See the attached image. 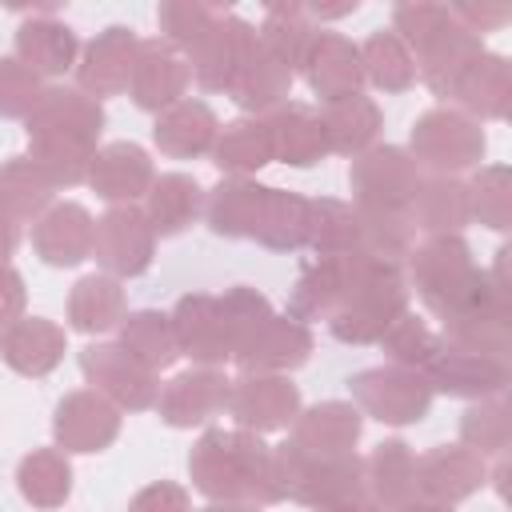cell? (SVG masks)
Masks as SVG:
<instances>
[{"mask_svg": "<svg viewBox=\"0 0 512 512\" xmlns=\"http://www.w3.org/2000/svg\"><path fill=\"white\" fill-rule=\"evenodd\" d=\"M56 432H60V440H68L72 448L92 452V448H100V444L112 440L116 416H112L100 400H92V396H72L68 404H60Z\"/></svg>", "mask_w": 512, "mask_h": 512, "instance_id": "18", "label": "cell"}, {"mask_svg": "<svg viewBox=\"0 0 512 512\" xmlns=\"http://www.w3.org/2000/svg\"><path fill=\"white\" fill-rule=\"evenodd\" d=\"M92 232L96 228L88 224V212L76 208V204H64V208H56L40 224L36 244H40V252H44L48 264H76L92 248Z\"/></svg>", "mask_w": 512, "mask_h": 512, "instance_id": "11", "label": "cell"}, {"mask_svg": "<svg viewBox=\"0 0 512 512\" xmlns=\"http://www.w3.org/2000/svg\"><path fill=\"white\" fill-rule=\"evenodd\" d=\"M212 128H216V120H212V112L204 104H180V108H172L156 124V144L168 148V152H176V156L200 152V148H208Z\"/></svg>", "mask_w": 512, "mask_h": 512, "instance_id": "23", "label": "cell"}, {"mask_svg": "<svg viewBox=\"0 0 512 512\" xmlns=\"http://www.w3.org/2000/svg\"><path fill=\"white\" fill-rule=\"evenodd\" d=\"M272 156V136L264 124H248V120H236L224 128L220 144H216V164L228 168V172H244V168H260L268 164Z\"/></svg>", "mask_w": 512, "mask_h": 512, "instance_id": "27", "label": "cell"}, {"mask_svg": "<svg viewBox=\"0 0 512 512\" xmlns=\"http://www.w3.org/2000/svg\"><path fill=\"white\" fill-rule=\"evenodd\" d=\"M228 400V384L212 372H188L176 376L168 396H164V420L168 424H196L204 420L212 408H220Z\"/></svg>", "mask_w": 512, "mask_h": 512, "instance_id": "13", "label": "cell"}, {"mask_svg": "<svg viewBox=\"0 0 512 512\" xmlns=\"http://www.w3.org/2000/svg\"><path fill=\"white\" fill-rule=\"evenodd\" d=\"M16 308H20V276L0 260V324H8Z\"/></svg>", "mask_w": 512, "mask_h": 512, "instance_id": "37", "label": "cell"}, {"mask_svg": "<svg viewBox=\"0 0 512 512\" xmlns=\"http://www.w3.org/2000/svg\"><path fill=\"white\" fill-rule=\"evenodd\" d=\"M312 216H316V224L308 220V236H312V244L324 252V256H352V244L360 240V220H356V212L352 208H344V204H336V200H324V204H316V208H308Z\"/></svg>", "mask_w": 512, "mask_h": 512, "instance_id": "25", "label": "cell"}, {"mask_svg": "<svg viewBox=\"0 0 512 512\" xmlns=\"http://www.w3.org/2000/svg\"><path fill=\"white\" fill-rule=\"evenodd\" d=\"M128 48H132L128 32H124V28H108V36L88 48L84 84L96 88V92H116V88H124L128 76H132V64H136V60L128 56Z\"/></svg>", "mask_w": 512, "mask_h": 512, "instance_id": "21", "label": "cell"}, {"mask_svg": "<svg viewBox=\"0 0 512 512\" xmlns=\"http://www.w3.org/2000/svg\"><path fill=\"white\" fill-rule=\"evenodd\" d=\"M360 56L344 40H320V56L312 64V88L328 100H348L360 80Z\"/></svg>", "mask_w": 512, "mask_h": 512, "instance_id": "26", "label": "cell"}, {"mask_svg": "<svg viewBox=\"0 0 512 512\" xmlns=\"http://www.w3.org/2000/svg\"><path fill=\"white\" fill-rule=\"evenodd\" d=\"M132 88H136V104L140 108H160V104H168V100H176L180 96V84H184V68H180V60H172L164 48H156V44H148L144 52H140V60L132 64Z\"/></svg>", "mask_w": 512, "mask_h": 512, "instance_id": "16", "label": "cell"}, {"mask_svg": "<svg viewBox=\"0 0 512 512\" xmlns=\"http://www.w3.org/2000/svg\"><path fill=\"white\" fill-rule=\"evenodd\" d=\"M84 372L132 408H144L152 400V376L128 348H88L84 352Z\"/></svg>", "mask_w": 512, "mask_h": 512, "instance_id": "8", "label": "cell"}, {"mask_svg": "<svg viewBox=\"0 0 512 512\" xmlns=\"http://www.w3.org/2000/svg\"><path fill=\"white\" fill-rule=\"evenodd\" d=\"M352 388L388 424H408L428 412V388L412 372H364L352 380Z\"/></svg>", "mask_w": 512, "mask_h": 512, "instance_id": "3", "label": "cell"}, {"mask_svg": "<svg viewBox=\"0 0 512 512\" xmlns=\"http://www.w3.org/2000/svg\"><path fill=\"white\" fill-rule=\"evenodd\" d=\"M360 432V416L356 408L344 404H324L316 412H308V420L300 424V452L308 456H344V448L356 440Z\"/></svg>", "mask_w": 512, "mask_h": 512, "instance_id": "14", "label": "cell"}, {"mask_svg": "<svg viewBox=\"0 0 512 512\" xmlns=\"http://www.w3.org/2000/svg\"><path fill=\"white\" fill-rule=\"evenodd\" d=\"M172 336H176V352H188L196 360H224L232 352V340H228L220 304L208 300V296H188L176 308Z\"/></svg>", "mask_w": 512, "mask_h": 512, "instance_id": "4", "label": "cell"}, {"mask_svg": "<svg viewBox=\"0 0 512 512\" xmlns=\"http://www.w3.org/2000/svg\"><path fill=\"white\" fill-rule=\"evenodd\" d=\"M192 472L200 480V488L208 496H256V500H276L284 496L276 460L264 452L260 440L252 436H224V432H208L192 456Z\"/></svg>", "mask_w": 512, "mask_h": 512, "instance_id": "1", "label": "cell"}, {"mask_svg": "<svg viewBox=\"0 0 512 512\" xmlns=\"http://www.w3.org/2000/svg\"><path fill=\"white\" fill-rule=\"evenodd\" d=\"M416 476H424L420 488H424L428 496H448V500H456V496H464V492L476 488L480 464H476L468 452H460V448H440V452H432L428 460L416 464Z\"/></svg>", "mask_w": 512, "mask_h": 512, "instance_id": "19", "label": "cell"}, {"mask_svg": "<svg viewBox=\"0 0 512 512\" xmlns=\"http://www.w3.org/2000/svg\"><path fill=\"white\" fill-rule=\"evenodd\" d=\"M36 100V76L24 72L16 60H0V112H24Z\"/></svg>", "mask_w": 512, "mask_h": 512, "instance_id": "36", "label": "cell"}, {"mask_svg": "<svg viewBox=\"0 0 512 512\" xmlns=\"http://www.w3.org/2000/svg\"><path fill=\"white\" fill-rule=\"evenodd\" d=\"M252 236L264 240L268 248H296L308 236V204L300 196L264 188L260 208H256V224Z\"/></svg>", "mask_w": 512, "mask_h": 512, "instance_id": "10", "label": "cell"}, {"mask_svg": "<svg viewBox=\"0 0 512 512\" xmlns=\"http://www.w3.org/2000/svg\"><path fill=\"white\" fill-rule=\"evenodd\" d=\"M120 316V288L104 276H88L76 284V296H72V324L84 328V332H100V328H112Z\"/></svg>", "mask_w": 512, "mask_h": 512, "instance_id": "30", "label": "cell"}, {"mask_svg": "<svg viewBox=\"0 0 512 512\" xmlns=\"http://www.w3.org/2000/svg\"><path fill=\"white\" fill-rule=\"evenodd\" d=\"M260 196H264V188H252V184H244V180L220 184V188L212 192V208H208L212 228L224 232V236H244V232H252Z\"/></svg>", "mask_w": 512, "mask_h": 512, "instance_id": "24", "label": "cell"}, {"mask_svg": "<svg viewBox=\"0 0 512 512\" xmlns=\"http://www.w3.org/2000/svg\"><path fill=\"white\" fill-rule=\"evenodd\" d=\"M200 208V188L188 176H160L152 188V204H148V224L160 236L180 232Z\"/></svg>", "mask_w": 512, "mask_h": 512, "instance_id": "20", "label": "cell"}, {"mask_svg": "<svg viewBox=\"0 0 512 512\" xmlns=\"http://www.w3.org/2000/svg\"><path fill=\"white\" fill-rule=\"evenodd\" d=\"M232 408L240 416V424H256V428H276L288 424L296 412V388L284 380H244L232 396Z\"/></svg>", "mask_w": 512, "mask_h": 512, "instance_id": "12", "label": "cell"}, {"mask_svg": "<svg viewBox=\"0 0 512 512\" xmlns=\"http://www.w3.org/2000/svg\"><path fill=\"white\" fill-rule=\"evenodd\" d=\"M436 388L452 392V396H488L504 388V364L500 356L488 352H436L428 364Z\"/></svg>", "mask_w": 512, "mask_h": 512, "instance_id": "6", "label": "cell"}, {"mask_svg": "<svg viewBox=\"0 0 512 512\" xmlns=\"http://www.w3.org/2000/svg\"><path fill=\"white\" fill-rule=\"evenodd\" d=\"M148 180H152V168H148V156L136 144H112L92 164V184L108 200H132V196H140Z\"/></svg>", "mask_w": 512, "mask_h": 512, "instance_id": "9", "label": "cell"}, {"mask_svg": "<svg viewBox=\"0 0 512 512\" xmlns=\"http://www.w3.org/2000/svg\"><path fill=\"white\" fill-rule=\"evenodd\" d=\"M208 512H252V508H208Z\"/></svg>", "mask_w": 512, "mask_h": 512, "instance_id": "39", "label": "cell"}, {"mask_svg": "<svg viewBox=\"0 0 512 512\" xmlns=\"http://www.w3.org/2000/svg\"><path fill=\"white\" fill-rule=\"evenodd\" d=\"M92 248L108 268L136 276L148 268V256H152V224L132 208H116L96 224Z\"/></svg>", "mask_w": 512, "mask_h": 512, "instance_id": "2", "label": "cell"}, {"mask_svg": "<svg viewBox=\"0 0 512 512\" xmlns=\"http://www.w3.org/2000/svg\"><path fill=\"white\" fill-rule=\"evenodd\" d=\"M364 60H368L372 80L384 88H404L412 80V60L404 56V48L392 36H372L364 48Z\"/></svg>", "mask_w": 512, "mask_h": 512, "instance_id": "34", "label": "cell"}, {"mask_svg": "<svg viewBox=\"0 0 512 512\" xmlns=\"http://www.w3.org/2000/svg\"><path fill=\"white\" fill-rule=\"evenodd\" d=\"M20 52L28 60V72H64L72 64V52H76V40L68 28L60 24H24L20 28Z\"/></svg>", "mask_w": 512, "mask_h": 512, "instance_id": "22", "label": "cell"}, {"mask_svg": "<svg viewBox=\"0 0 512 512\" xmlns=\"http://www.w3.org/2000/svg\"><path fill=\"white\" fill-rule=\"evenodd\" d=\"M20 488L36 504H56L68 496V464L56 460L52 452H36L20 468Z\"/></svg>", "mask_w": 512, "mask_h": 512, "instance_id": "33", "label": "cell"}, {"mask_svg": "<svg viewBox=\"0 0 512 512\" xmlns=\"http://www.w3.org/2000/svg\"><path fill=\"white\" fill-rule=\"evenodd\" d=\"M48 188H52V180L44 176L40 164H32V160L8 164L4 176H0V204L16 216H28L48 200Z\"/></svg>", "mask_w": 512, "mask_h": 512, "instance_id": "31", "label": "cell"}, {"mask_svg": "<svg viewBox=\"0 0 512 512\" xmlns=\"http://www.w3.org/2000/svg\"><path fill=\"white\" fill-rule=\"evenodd\" d=\"M420 200V220L424 228H460L468 220V188L452 180H436L424 192H412Z\"/></svg>", "mask_w": 512, "mask_h": 512, "instance_id": "32", "label": "cell"}, {"mask_svg": "<svg viewBox=\"0 0 512 512\" xmlns=\"http://www.w3.org/2000/svg\"><path fill=\"white\" fill-rule=\"evenodd\" d=\"M16 224H12V216H8V208L0 204V256H8L12 248H16Z\"/></svg>", "mask_w": 512, "mask_h": 512, "instance_id": "38", "label": "cell"}, {"mask_svg": "<svg viewBox=\"0 0 512 512\" xmlns=\"http://www.w3.org/2000/svg\"><path fill=\"white\" fill-rule=\"evenodd\" d=\"M412 144L424 152V160H432L436 168H460V164H472L480 152H484V136L460 120V116H448V112H432L420 120Z\"/></svg>", "mask_w": 512, "mask_h": 512, "instance_id": "5", "label": "cell"}, {"mask_svg": "<svg viewBox=\"0 0 512 512\" xmlns=\"http://www.w3.org/2000/svg\"><path fill=\"white\" fill-rule=\"evenodd\" d=\"M272 156H284L288 164H312L324 152V124L308 108H284L272 128Z\"/></svg>", "mask_w": 512, "mask_h": 512, "instance_id": "15", "label": "cell"}, {"mask_svg": "<svg viewBox=\"0 0 512 512\" xmlns=\"http://www.w3.org/2000/svg\"><path fill=\"white\" fill-rule=\"evenodd\" d=\"M124 344L144 368H164L176 360V336L156 312H136L124 324Z\"/></svg>", "mask_w": 512, "mask_h": 512, "instance_id": "28", "label": "cell"}, {"mask_svg": "<svg viewBox=\"0 0 512 512\" xmlns=\"http://www.w3.org/2000/svg\"><path fill=\"white\" fill-rule=\"evenodd\" d=\"M284 88H288V68L264 52H252L236 76V100L244 108H268L272 100L284 96Z\"/></svg>", "mask_w": 512, "mask_h": 512, "instance_id": "29", "label": "cell"}, {"mask_svg": "<svg viewBox=\"0 0 512 512\" xmlns=\"http://www.w3.org/2000/svg\"><path fill=\"white\" fill-rule=\"evenodd\" d=\"M60 348H64L60 332H56L52 324H44V320H24V324H16V328L4 336V356H8V364L20 368V372H32V376L48 372V368L60 360Z\"/></svg>", "mask_w": 512, "mask_h": 512, "instance_id": "17", "label": "cell"}, {"mask_svg": "<svg viewBox=\"0 0 512 512\" xmlns=\"http://www.w3.org/2000/svg\"><path fill=\"white\" fill-rule=\"evenodd\" d=\"M388 348H392L396 360L424 364V368H428L432 356L440 352L436 340H432V332H428L424 324H416L412 316H396V324H392V332H388Z\"/></svg>", "mask_w": 512, "mask_h": 512, "instance_id": "35", "label": "cell"}, {"mask_svg": "<svg viewBox=\"0 0 512 512\" xmlns=\"http://www.w3.org/2000/svg\"><path fill=\"white\" fill-rule=\"evenodd\" d=\"M356 184H360V196L372 204V212H392L396 204H404L416 192L408 156L400 148H384V152L364 156L356 168Z\"/></svg>", "mask_w": 512, "mask_h": 512, "instance_id": "7", "label": "cell"}]
</instances>
